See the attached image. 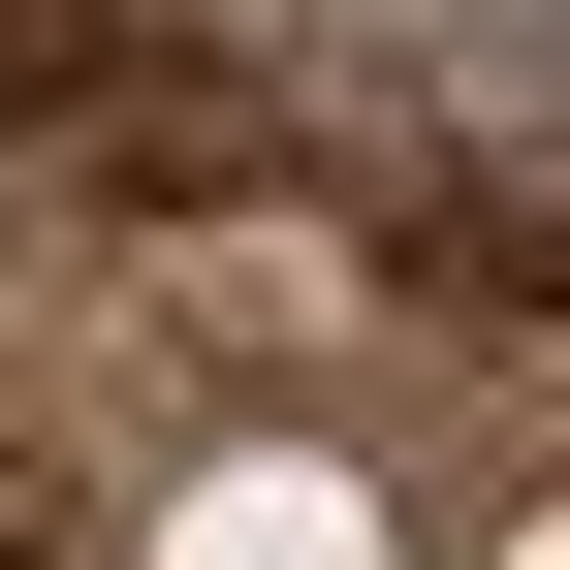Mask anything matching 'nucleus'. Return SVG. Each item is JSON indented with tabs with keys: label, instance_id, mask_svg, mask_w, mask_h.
Instances as JSON below:
<instances>
[{
	"label": "nucleus",
	"instance_id": "obj_1",
	"mask_svg": "<svg viewBox=\"0 0 570 570\" xmlns=\"http://www.w3.org/2000/svg\"><path fill=\"white\" fill-rule=\"evenodd\" d=\"M159 570H381V508H348L317 444H254V475H190V508H159Z\"/></svg>",
	"mask_w": 570,
	"mask_h": 570
}]
</instances>
